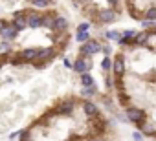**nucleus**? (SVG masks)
I'll list each match as a JSON object with an SVG mask.
<instances>
[{
  "label": "nucleus",
  "mask_w": 156,
  "mask_h": 141,
  "mask_svg": "<svg viewBox=\"0 0 156 141\" xmlns=\"http://www.w3.org/2000/svg\"><path fill=\"white\" fill-rule=\"evenodd\" d=\"M125 9L130 19L141 22L143 15L151 9H156V0H123Z\"/></svg>",
  "instance_id": "1"
},
{
  "label": "nucleus",
  "mask_w": 156,
  "mask_h": 141,
  "mask_svg": "<svg viewBox=\"0 0 156 141\" xmlns=\"http://www.w3.org/2000/svg\"><path fill=\"white\" fill-rule=\"evenodd\" d=\"M119 17H121L119 11H116V9H112V8H107V6H105V8H99V9L96 11V15L92 17L90 24H92V26H98V28H103V26H110V24L118 22Z\"/></svg>",
  "instance_id": "2"
},
{
  "label": "nucleus",
  "mask_w": 156,
  "mask_h": 141,
  "mask_svg": "<svg viewBox=\"0 0 156 141\" xmlns=\"http://www.w3.org/2000/svg\"><path fill=\"white\" fill-rule=\"evenodd\" d=\"M123 114L127 117V121L130 125H134L136 128H140L147 119H149V112L143 108V106H138V105H129L127 108H123Z\"/></svg>",
  "instance_id": "3"
},
{
  "label": "nucleus",
  "mask_w": 156,
  "mask_h": 141,
  "mask_svg": "<svg viewBox=\"0 0 156 141\" xmlns=\"http://www.w3.org/2000/svg\"><path fill=\"white\" fill-rule=\"evenodd\" d=\"M98 53H101V39H94V37H90L87 42H83L81 46H79V55H85V57H94V55H98Z\"/></svg>",
  "instance_id": "4"
},
{
  "label": "nucleus",
  "mask_w": 156,
  "mask_h": 141,
  "mask_svg": "<svg viewBox=\"0 0 156 141\" xmlns=\"http://www.w3.org/2000/svg\"><path fill=\"white\" fill-rule=\"evenodd\" d=\"M28 9V29H42L44 28V11L35 9V8H26Z\"/></svg>",
  "instance_id": "5"
},
{
  "label": "nucleus",
  "mask_w": 156,
  "mask_h": 141,
  "mask_svg": "<svg viewBox=\"0 0 156 141\" xmlns=\"http://www.w3.org/2000/svg\"><path fill=\"white\" fill-rule=\"evenodd\" d=\"M72 70L77 75H83V74H90L92 70V59L85 57V55H77L72 62Z\"/></svg>",
  "instance_id": "6"
},
{
  "label": "nucleus",
  "mask_w": 156,
  "mask_h": 141,
  "mask_svg": "<svg viewBox=\"0 0 156 141\" xmlns=\"http://www.w3.org/2000/svg\"><path fill=\"white\" fill-rule=\"evenodd\" d=\"M9 22L15 24L20 31L28 29V9L22 8V9H15V11H11V15H9Z\"/></svg>",
  "instance_id": "7"
},
{
  "label": "nucleus",
  "mask_w": 156,
  "mask_h": 141,
  "mask_svg": "<svg viewBox=\"0 0 156 141\" xmlns=\"http://www.w3.org/2000/svg\"><path fill=\"white\" fill-rule=\"evenodd\" d=\"M101 39H107V40H112V42H119L121 40V29H107V31H103Z\"/></svg>",
  "instance_id": "8"
},
{
  "label": "nucleus",
  "mask_w": 156,
  "mask_h": 141,
  "mask_svg": "<svg viewBox=\"0 0 156 141\" xmlns=\"http://www.w3.org/2000/svg\"><path fill=\"white\" fill-rule=\"evenodd\" d=\"M79 81H81V88H94V86H98L96 79H94L90 74H83V75H79Z\"/></svg>",
  "instance_id": "9"
},
{
  "label": "nucleus",
  "mask_w": 156,
  "mask_h": 141,
  "mask_svg": "<svg viewBox=\"0 0 156 141\" xmlns=\"http://www.w3.org/2000/svg\"><path fill=\"white\" fill-rule=\"evenodd\" d=\"M99 66H101V74H110L112 72V57H103Z\"/></svg>",
  "instance_id": "10"
},
{
  "label": "nucleus",
  "mask_w": 156,
  "mask_h": 141,
  "mask_svg": "<svg viewBox=\"0 0 156 141\" xmlns=\"http://www.w3.org/2000/svg\"><path fill=\"white\" fill-rule=\"evenodd\" d=\"M105 4H107V8H112V9L123 13V0H105Z\"/></svg>",
  "instance_id": "11"
},
{
  "label": "nucleus",
  "mask_w": 156,
  "mask_h": 141,
  "mask_svg": "<svg viewBox=\"0 0 156 141\" xmlns=\"http://www.w3.org/2000/svg\"><path fill=\"white\" fill-rule=\"evenodd\" d=\"M73 39L79 42V44H83V42H87L88 39H90V31H81V33H75L73 35Z\"/></svg>",
  "instance_id": "12"
},
{
  "label": "nucleus",
  "mask_w": 156,
  "mask_h": 141,
  "mask_svg": "<svg viewBox=\"0 0 156 141\" xmlns=\"http://www.w3.org/2000/svg\"><path fill=\"white\" fill-rule=\"evenodd\" d=\"M90 28H92V24H90L88 20H85V22H81V24H77V26H75V33H81V31H90Z\"/></svg>",
  "instance_id": "13"
},
{
  "label": "nucleus",
  "mask_w": 156,
  "mask_h": 141,
  "mask_svg": "<svg viewBox=\"0 0 156 141\" xmlns=\"http://www.w3.org/2000/svg\"><path fill=\"white\" fill-rule=\"evenodd\" d=\"M143 139H145V136H143L140 130H134V132H132V141H143Z\"/></svg>",
  "instance_id": "14"
},
{
  "label": "nucleus",
  "mask_w": 156,
  "mask_h": 141,
  "mask_svg": "<svg viewBox=\"0 0 156 141\" xmlns=\"http://www.w3.org/2000/svg\"><path fill=\"white\" fill-rule=\"evenodd\" d=\"M8 22H9L8 19H4V17H0V33H2V29H4V28L8 26Z\"/></svg>",
  "instance_id": "15"
},
{
  "label": "nucleus",
  "mask_w": 156,
  "mask_h": 141,
  "mask_svg": "<svg viewBox=\"0 0 156 141\" xmlns=\"http://www.w3.org/2000/svg\"><path fill=\"white\" fill-rule=\"evenodd\" d=\"M20 134H22V130H17V132H13V134H9V139L13 141V139H17V137L20 136Z\"/></svg>",
  "instance_id": "16"
},
{
  "label": "nucleus",
  "mask_w": 156,
  "mask_h": 141,
  "mask_svg": "<svg viewBox=\"0 0 156 141\" xmlns=\"http://www.w3.org/2000/svg\"><path fill=\"white\" fill-rule=\"evenodd\" d=\"M64 66H66V68H70V70H72V60H70V59H68V55H64Z\"/></svg>",
  "instance_id": "17"
}]
</instances>
